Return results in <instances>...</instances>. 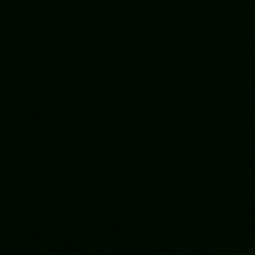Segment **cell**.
<instances>
[{"label": "cell", "instance_id": "6da1fadb", "mask_svg": "<svg viewBox=\"0 0 255 255\" xmlns=\"http://www.w3.org/2000/svg\"><path fill=\"white\" fill-rule=\"evenodd\" d=\"M238 255H253V253H238Z\"/></svg>", "mask_w": 255, "mask_h": 255}]
</instances>
